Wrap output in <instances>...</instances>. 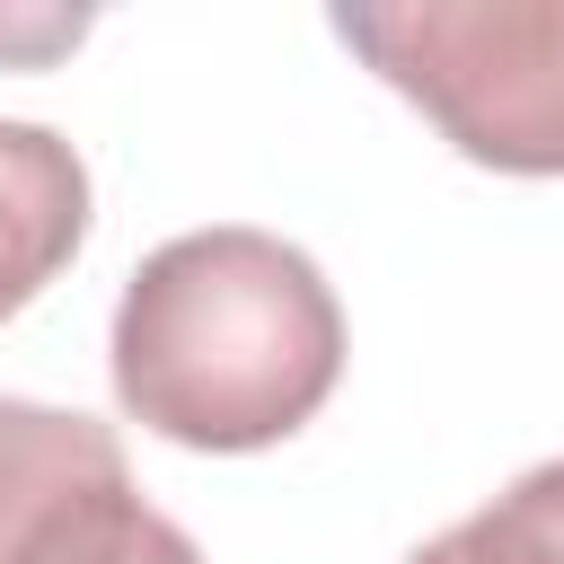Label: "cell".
<instances>
[{"mask_svg":"<svg viewBox=\"0 0 564 564\" xmlns=\"http://www.w3.org/2000/svg\"><path fill=\"white\" fill-rule=\"evenodd\" d=\"M88 238V159L53 123L0 115V326L79 256Z\"/></svg>","mask_w":564,"mask_h":564,"instance_id":"277c9868","label":"cell"},{"mask_svg":"<svg viewBox=\"0 0 564 564\" xmlns=\"http://www.w3.org/2000/svg\"><path fill=\"white\" fill-rule=\"evenodd\" d=\"M405 564H564V458H538L485 511L423 538Z\"/></svg>","mask_w":564,"mask_h":564,"instance_id":"5b68a950","label":"cell"},{"mask_svg":"<svg viewBox=\"0 0 564 564\" xmlns=\"http://www.w3.org/2000/svg\"><path fill=\"white\" fill-rule=\"evenodd\" d=\"M123 564H203V546H194V538H185V529H176V520L159 511V520H150V538H141V546H132Z\"/></svg>","mask_w":564,"mask_h":564,"instance_id":"52a82bcc","label":"cell"},{"mask_svg":"<svg viewBox=\"0 0 564 564\" xmlns=\"http://www.w3.org/2000/svg\"><path fill=\"white\" fill-rule=\"evenodd\" d=\"M494 176H564V0H344L326 18Z\"/></svg>","mask_w":564,"mask_h":564,"instance_id":"7a4b0ae2","label":"cell"},{"mask_svg":"<svg viewBox=\"0 0 564 564\" xmlns=\"http://www.w3.org/2000/svg\"><path fill=\"white\" fill-rule=\"evenodd\" d=\"M115 405L176 449H273L344 379V308L308 247L220 220L150 247L106 326Z\"/></svg>","mask_w":564,"mask_h":564,"instance_id":"6da1fadb","label":"cell"},{"mask_svg":"<svg viewBox=\"0 0 564 564\" xmlns=\"http://www.w3.org/2000/svg\"><path fill=\"white\" fill-rule=\"evenodd\" d=\"M150 520L115 423L0 397V564H123Z\"/></svg>","mask_w":564,"mask_h":564,"instance_id":"3957f363","label":"cell"},{"mask_svg":"<svg viewBox=\"0 0 564 564\" xmlns=\"http://www.w3.org/2000/svg\"><path fill=\"white\" fill-rule=\"evenodd\" d=\"M88 35V9H18L0 18V62H53Z\"/></svg>","mask_w":564,"mask_h":564,"instance_id":"8992f818","label":"cell"}]
</instances>
